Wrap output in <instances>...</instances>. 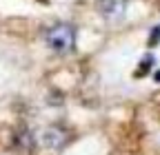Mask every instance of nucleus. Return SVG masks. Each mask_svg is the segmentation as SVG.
<instances>
[{
    "mask_svg": "<svg viewBox=\"0 0 160 155\" xmlns=\"http://www.w3.org/2000/svg\"><path fill=\"white\" fill-rule=\"evenodd\" d=\"M45 42L56 53H69L76 49V27L69 22H56L45 31Z\"/></svg>",
    "mask_w": 160,
    "mask_h": 155,
    "instance_id": "nucleus-1",
    "label": "nucleus"
},
{
    "mask_svg": "<svg viewBox=\"0 0 160 155\" xmlns=\"http://www.w3.org/2000/svg\"><path fill=\"white\" fill-rule=\"evenodd\" d=\"M98 11L102 13V16H107V18H116V16H120L125 11V7H127V0H98Z\"/></svg>",
    "mask_w": 160,
    "mask_h": 155,
    "instance_id": "nucleus-2",
    "label": "nucleus"
},
{
    "mask_svg": "<svg viewBox=\"0 0 160 155\" xmlns=\"http://www.w3.org/2000/svg\"><path fill=\"white\" fill-rule=\"evenodd\" d=\"M158 45H160V25L153 27L149 33V47H158Z\"/></svg>",
    "mask_w": 160,
    "mask_h": 155,
    "instance_id": "nucleus-3",
    "label": "nucleus"
},
{
    "mask_svg": "<svg viewBox=\"0 0 160 155\" xmlns=\"http://www.w3.org/2000/svg\"><path fill=\"white\" fill-rule=\"evenodd\" d=\"M153 80H156V82H158V84H160V69H158V71H156V73H153Z\"/></svg>",
    "mask_w": 160,
    "mask_h": 155,
    "instance_id": "nucleus-4",
    "label": "nucleus"
}]
</instances>
